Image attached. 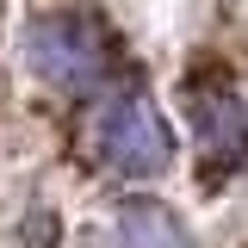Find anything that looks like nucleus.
Segmentation results:
<instances>
[{
    "instance_id": "f257e3e1",
    "label": "nucleus",
    "mask_w": 248,
    "mask_h": 248,
    "mask_svg": "<svg viewBox=\"0 0 248 248\" xmlns=\"http://www.w3.org/2000/svg\"><path fill=\"white\" fill-rule=\"evenodd\" d=\"M25 62L56 93H93L112 68V44L87 13H37L25 25Z\"/></svg>"
},
{
    "instance_id": "f03ea898",
    "label": "nucleus",
    "mask_w": 248,
    "mask_h": 248,
    "mask_svg": "<svg viewBox=\"0 0 248 248\" xmlns=\"http://www.w3.org/2000/svg\"><path fill=\"white\" fill-rule=\"evenodd\" d=\"M93 149H99V161H106L112 174H124V180H155V174L174 168V130L155 112L149 93H118V99H106L99 118H93Z\"/></svg>"
},
{
    "instance_id": "7ed1b4c3",
    "label": "nucleus",
    "mask_w": 248,
    "mask_h": 248,
    "mask_svg": "<svg viewBox=\"0 0 248 248\" xmlns=\"http://www.w3.org/2000/svg\"><path fill=\"white\" fill-rule=\"evenodd\" d=\"M192 130H199V155H205V180H230L248 168V106L230 87H192L186 99Z\"/></svg>"
},
{
    "instance_id": "20e7f679",
    "label": "nucleus",
    "mask_w": 248,
    "mask_h": 248,
    "mask_svg": "<svg viewBox=\"0 0 248 248\" xmlns=\"http://www.w3.org/2000/svg\"><path fill=\"white\" fill-rule=\"evenodd\" d=\"M118 248H186L180 217L155 199H130L118 211Z\"/></svg>"
}]
</instances>
